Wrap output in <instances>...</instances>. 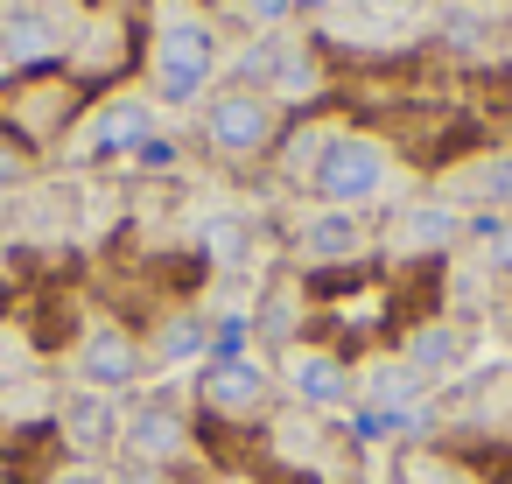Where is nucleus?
Wrapping results in <instances>:
<instances>
[{
    "label": "nucleus",
    "instance_id": "obj_4",
    "mask_svg": "<svg viewBox=\"0 0 512 484\" xmlns=\"http://www.w3.org/2000/svg\"><path fill=\"white\" fill-rule=\"evenodd\" d=\"M197 400H204L211 414H225V421H253V414H267L274 379H267V365L246 358V351H211V365H204V379H197Z\"/></svg>",
    "mask_w": 512,
    "mask_h": 484
},
{
    "label": "nucleus",
    "instance_id": "obj_5",
    "mask_svg": "<svg viewBox=\"0 0 512 484\" xmlns=\"http://www.w3.org/2000/svg\"><path fill=\"white\" fill-rule=\"evenodd\" d=\"M120 449L127 463H155V470H176L190 456V421L176 400H141L127 421H120Z\"/></svg>",
    "mask_w": 512,
    "mask_h": 484
},
{
    "label": "nucleus",
    "instance_id": "obj_12",
    "mask_svg": "<svg viewBox=\"0 0 512 484\" xmlns=\"http://www.w3.org/2000/svg\"><path fill=\"white\" fill-rule=\"evenodd\" d=\"M421 379H435V372H449L456 358H463V330L456 323H421L414 337H407V351H400Z\"/></svg>",
    "mask_w": 512,
    "mask_h": 484
},
{
    "label": "nucleus",
    "instance_id": "obj_19",
    "mask_svg": "<svg viewBox=\"0 0 512 484\" xmlns=\"http://www.w3.org/2000/svg\"><path fill=\"white\" fill-rule=\"evenodd\" d=\"M484 260H491L498 274H512V225H505V218H484Z\"/></svg>",
    "mask_w": 512,
    "mask_h": 484
},
{
    "label": "nucleus",
    "instance_id": "obj_2",
    "mask_svg": "<svg viewBox=\"0 0 512 484\" xmlns=\"http://www.w3.org/2000/svg\"><path fill=\"white\" fill-rule=\"evenodd\" d=\"M211 71H218V43H211V29H204L197 15H183V8L162 15V36H155V85H162V99H169V106L204 99Z\"/></svg>",
    "mask_w": 512,
    "mask_h": 484
},
{
    "label": "nucleus",
    "instance_id": "obj_18",
    "mask_svg": "<svg viewBox=\"0 0 512 484\" xmlns=\"http://www.w3.org/2000/svg\"><path fill=\"white\" fill-rule=\"evenodd\" d=\"M29 169H36V162H29V148H22L15 134H0V190H15V183H29Z\"/></svg>",
    "mask_w": 512,
    "mask_h": 484
},
{
    "label": "nucleus",
    "instance_id": "obj_20",
    "mask_svg": "<svg viewBox=\"0 0 512 484\" xmlns=\"http://www.w3.org/2000/svg\"><path fill=\"white\" fill-rule=\"evenodd\" d=\"M288 330H295V302H281V295H274V302L260 309V337H288Z\"/></svg>",
    "mask_w": 512,
    "mask_h": 484
},
{
    "label": "nucleus",
    "instance_id": "obj_22",
    "mask_svg": "<svg viewBox=\"0 0 512 484\" xmlns=\"http://www.w3.org/2000/svg\"><path fill=\"white\" fill-rule=\"evenodd\" d=\"M50 484H113V477H106L99 463H64V470H57Z\"/></svg>",
    "mask_w": 512,
    "mask_h": 484
},
{
    "label": "nucleus",
    "instance_id": "obj_9",
    "mask_svg": "<svg viewBox=\"0 0 512 484\" xmlns=\"http://www.w3.org/2000/svg\"><path fill=\"white\" fill-rule=\"evenodd\" d=\"M463 232V211L456 204H407L393 218V253H449Z\"/></svg>",
    "mask_w": 512,
    "mask_h": 484
},
{
    "label": "nucleus",
    "instance_id": "obj_3",
    "mask_svg": "<svg viewBox=\"0 0 512 484\" xmlns=\"http://www.w3.org/2000/svg\"><path fill=\"white\" fill-rule=\"evenodd\" d=\"M274 134H281V113H274V99L253 92V85H225V92L204 106V141H211L225 162H260V155L274 148Z\"/></svg>",
    "mask_w": 512,
    "mask_h": 484
},
{
    "label": "nucleus",
    "instance_id": "obj_16",
    "mask_svg": "<svg viewBox=\"0 0 512 484\" xmlns=\"http://www.w3.org/2000/svg\"><path fill=\"white\" fill-rule=\"evenodd\" d=\"M260 64L274 71V92H281V99H309V92H316V64H309L295 43H260Z\"/></svg>",
    "mask_w": 512,
    "mask_h": 484
},
{
    "label": "nucleus",
    "instance_id": "obj_11",
    "mask_svg": "<svg viewBox=\"0 0 512 484\" xmlns=\"http://www.w3.org/2000/svg\"><path fill=\"white\" fill-rule=\"evenodd\" d=\"M57 15H36V8H8L0 15V64H43L57 57Z\"/></svg>",
    "mask_w": 512,
    "mask_h": 484
},
{
    "label": "nucleus",
    "instance_id": "obj_21",
    "mask_svg": "<svg viewBox=\"0 0 512 484\" xmlns=\"http://www.w3.org/2000/svg\"><path fill=\"white\" fill-rule=\"evenodd\" d=\"M113 484H176V470H155V463H127V470H113Z\"/></svg>",
    "mask_w": 512,
    "mask_h": 484
},
{
    "label": "nucleus",
    "instance_id": "obj_17",
    "mask_svg": "<svg viewBox=\"0 0 512 484\" xmlns=\"http://www.w3.org/2000/svg\"><path fill=\"white\" fill-rule=\"evenodd\" d=\"M71 428H78V442H120V414H113V393H92V400H78Z\"/></svg>",
    "mask_w": 512,
    "mask_h": 484
},
{
    "label": "nucleus",
    "instance_id": "obj_8",
    "mask_svg": "<svg viewBox=\"0 0 512 484\" xmlns=\"http://www.w3.org/2000/svg\"><path fill=\"white\" fill-rule=\"evenodd\" d=\"M141 141H155V106L148 99H106L92 113V148L99 155H141Z\"/></svg>",
    "mask_w": 512,
    "mask_h": 484
},
{
    "label": "nucleus",
    "instance_id": "obj_15",
    "mask_svg": "<svg viewBox=\"0 0 512 484\" xmlns=\"http://www.w3.org/2000/svg\"><path fill=\"white\" fill-rule=\"evenodd\" d=\"M456 197L491 204V218H498V211H512V155H484L470 176H456Z\"/></svg>",
    "mask_w": 512,
    "mask_h": 484
},
{
    "label": "nucleus",
    "instance_id": "obj_10",
    "mask_svg": "<svg viewBox=\"0 0 512 484\" xmlns=\"http://www.w3.org/2000/svg\"><path fill=\"white\" fill-rule=\"evenodd\" d=\"M358 253H365V218H358V211H330V204H323V211L302 225V260H323V267H330V260H358Z\"/></svg>",
    "mask_w": 512,
    "mask_h": 484
},
{
    "label": "nucleus",
    "instance_id": "obj_23",
    "mask_svg": "<svg viewBox=\"0 0 512 484\" xmlns=\"http://www.w3.org/2000/svg\"><path fill=\"white\" fill-rule=\"evenodd\" d=\"M288 8H295V0H253V15H260V22H288Z\"/></svg>",
    "mask_w": 512,
    "mask_h": 484
},
{
    "label": "nucleus",
    "instance_id": "obj_14",
    "mask_svg": "<svg viewBox=\"0 0 512 484\" xmlns=\"http://www.w3.org/2000/svg\"><path fill=\"white\" fill-rule=\"evenodd\" d=\"M211 351V323L204 316H162V330H155V358L162 365H190V358H204Z\"/></svg>",
    "mask_w": 512,
    "mask_h": 484
},
{
    "label": "nucleus",
    "instance_id": "obj_1",
    "mask_svg": "<svg viewBox=\"0 0 512 484\" xmlns=\"http://www.w3.org/2000/svg\"><path fill=\"white\" fill-rule=\"evenodd\" d=\"M393 183V162L372 134H323L316 141V162H309V190L330 204V211H358L372 197H386Z\"/></svg>",
    "mask_w": 512,
    "mask_h": 484
},
{
    "label": "nucleus",
    "instance_id": "obj_6",
    "mask_svg": "<svg viewBox=\"0 0 512 484\" xmlns=\"http://www.w3.org/2000/svg\"><path fill=\"white\" fill-rule=\"evenodd\" d=\"M78 379L92 386V393H127L141 372H148V351L134 344V330H120V323H99V330H85V344H78Z\"/></svg>",
    "mask_w": 512,
    "mask_h": 484
},
{
    "label": "nucleus",
    "instance_id": "obj_7",
    "mask_svg": "<svg viewBox=\"0 0 512 484\" xmlns=\"http://www.w3.org/2000/svg\"><path fill=\"white\" fill-rule=\"evenodd\" d=\"M288 393H295L309 414H337V407L358 400V379H351V365H344L337 351H295V358H288Z\"/></svg>",
    "mask_w": 512,
    "mask_h": 484
},
{
    "label": "nucleus",
    "instance_id": "obj_13",
    "mask_svg": "<svg viewBox=\"0 0 512 484\" xmlns=\"http://www.w3.org/2000/svg\"><path fill=\"white\" fill-rule=\"evenodd\" d=\"M421 386H428V379H421V372H414L407 358H393V365H372L358 393H365L372 407H393V421H400V414H407V407L421 400Z\"/></svg>",
    "mask_w": 512,
    "mask_h": 484
}]
</instances>
